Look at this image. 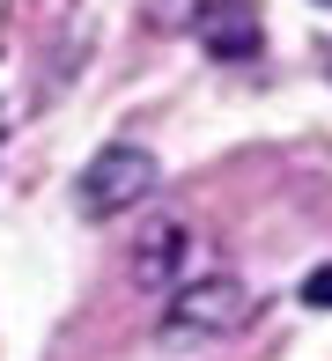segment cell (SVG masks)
<instances>
[{"instance_id":"cell-6","label":"cell","mask_w":332,"mask_h":361,"mask_svg":"<svg viewBox=\"0 0 332 361\" xmlns=\"http://www.w3.org/2000/svg\"><path fill=\"white\" fill-rule=\"evenodd\" d=\"M303 302H310V310H332V266H318V273L303 281Z\"/></svg>"},{"instance_id":"cell-1","label":"cell","mask_w":332,"mask_h":361,"mask_svg":"<svg viewBox=\"0 0 332 361\" xmlns=\"http://www.w3.org/2000/svg\"><path fill=\"white\" fill-rule=\"evenodd\" d=\"M251 317V288L237 273H207V281H177L162 302V339H222Z\"/></svg>"},{"instance_id":"cell-3","label":"cell","mask_w":332,"mask_h":361,"mask_svg":"<svg viewBox=\"0 0 332 361\" xmlns=\"http://www.w3.org/2000/svg\"><path fill=\"white\" fill-rule=\"evenodd\" d=\"M192 30H199V52H207V59H229V67L259 59V44H266L251 0H207V8L192 15Z\"/></svg>"},{"instance_id":"cell-2","label":"cell","mask_w":332,"mask_h":361,"mask_svg":"<svg viewBox=\"0 0 332 361\" xmlns=\"http://www.w3.org/2000/svg\"><path fill=\"white\" fill-rule=\"evenodd\" d=\"M155 170H162V162L148 155V147L119 140V147H104V155L74 177V207L89 221H111V214H126V207H141L148 192H155Z\"/></svg>"},{"instance_id":"cell-5","label":"cell","mask_w":332,"mask_h":361,"mask_svg":"<svg viewBox=\"0 0 332 361\" xmlns=\"http://www.w3.org/2000/svg\"><path fill=\"white\" fill-rule=\"evenodd\" d=\"M199 8H207V0H148V23L155 30H185Z\"/></svg>"},{"instance_id":"cell-4","label":"cell","mask_w":332,"mask_h":361,"mask_svg":"<svg viewBox=\"0 0 332 361\" xmlns=\"http://www.w3.org/2000/svg\"><path fill=\"white\" fill-rule=\"evenodd\" d=\"M177 258H185V228L155 214L141 236H133V251H126V281L148 288V295H155V288H177Z\"/></svg>"}]
</instances>
